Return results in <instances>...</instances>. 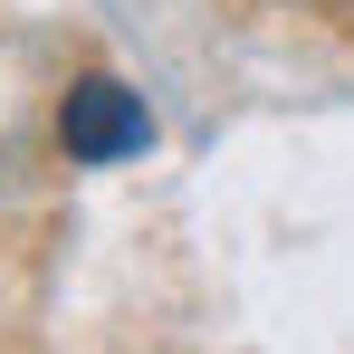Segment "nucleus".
<instances>
[{"label": "nucleus", "instance_id": "f257e3e1", "mask_svg": "<svg viewBox=\"0 0 354 354\" xmlns=\"http://www.w3.org/2000/svg\"><path fill=\"white\" fill-rule=\"evenodd\" d=\"M58 144H67V163H124L153 144V115L124 77H77L58 106Z\"/></svg>", "mask_w": 354, "mask_h": 354}]
</instances>
